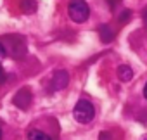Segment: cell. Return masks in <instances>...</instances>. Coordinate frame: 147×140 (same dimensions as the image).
<instances>
[{"label": "cell", "instance_id": "cell-7", "mask_svg": "<svg viewBox=\"0 0 147 140\" xmlns=\"http://www.w3.org/2000/svg\"><path fill=\"white\" fill-rule=\"evenodd\" d=\"M99 35H100V40H102L104 43H109V42H113V38H114V31L109 28V24H100Z\"/></svg>", "mask_w": 147, "mask_h": 140}, {"label": "cell", "instance_id": "cell-13", "mask_svg": "<svg viewBox=\"0 0 147 140\" xmlns=\"http://www.w3.org/2000/svg\"><path fill=\"white\" fill-rule=\"evenodd\" d=\"M142 16H144V23H145V26H147V7L144 9V14H142Z\"/></svg>", "mask_w": 147, "mask_h": 140}, {"label": "cell", "instance_id": "cell-14", "mask_svg": "<svg viewBox=\"0 0 147 140\" xmlns=\"http://www.w3.org/2000/svg\"><path fill=\"white\" fill-rule=\"evenodd\" d=\"M144 97L147 99V83H145V87H144Z\"/></svg>", "mask_w": 147, "mask_h": 140}, {"label": "cell", "instance_id": "cell-9", "mask_svg": "<svg viewBox=\"0 0 147 140\" xmlns=\"http://www.w3.org/2000/svg\"><path fill=\"white\" fill-rule=\"evenodd\" d=\"M35 9H36L35 0H23V11L24 12H35Z\"/></svg>", "mask_w": 147, "mask_h": 140}, {"label": "cell", "instance_id": "cell-15", "mask_svg": "<svg viewBox=\"0 0 147 140\" xmlns=\"http://www.w3.org/2000/svg\"><path fill=\"white\" fill-rule=\"evenodd\" d=\"M0 140H2V128H0Z\"/></svg>", "mask_w": 147, "mask_h": 140}, {"label": "cell", "instance_id": "cell-4", "mask_svg": "<svg viewBox=\"0 0 147 140\" xmlns=\"http://www.w3.org/2000/svg\"><path fill=\"white\" fill-rule=\"evenodd\" d=\"M31 92L28 90V88H23V90H19L16 95H14V99H12V102H14V106H18L19 109H28L30 107V104H31Z\"/></svg>", "mask_w": 147, "mask_h": 140}, {"label": "cell", "instance_id": "cell-2", "mask_svg": "<svg viewBox=\"0 0 147 140\" xmlns=\"http://www.w3.org/2000/svg\"><path fill=\"white\" fill-rule=\"evenodd\" d=\"M90 16V9L85 0H71L69 2V18L75 23H85Z\"/></svg>", "mask_w": 147, "mask_h": 140}, {"label": "cell", "instance_id": "cell-5", "mask_svg": "<svg viewBox=\"0 0 147 140\" xmlns=\"http://www.w3.org/2000/svg\"><path fill=\"white\" fill-rule=\"evenodd\" d=\"M69 81V76L66 71H55L52 76V88L54 90H62Z\"/></svg>", "mask_w": 147, "mask_h": 140}, {"label": "cell", "instance_id": "cell-3", "mask_svg": "<svg viewBox=\"0 0 147 140\" xmlns=\"http://www.w3.org/2000/svg\"><path fill=\"white\" fill-rule=\"evenodd\" d=\"M5 48H7V55L12 54L14 57H23L26 54V42L23 36L12 35V36H5Z\"/></svg>", "mask_w": 147, "mask_h": 140}, {"label": "cell", "instance_id": "cell-6", "mask_svg": "<svg viewBox=\"0 0 147 140\" xmlns=\"http://www.w3.org/2000/svg\"><path fill=\"white\" fill-rule=\"evenodd\" d=\"M118 78H119V81H123V83H128V81L133 78V71L130 69V66L121 64V66L118 67Z\"/></svg>", "mask_w": 147, "mask_h": 140}, {"label": "cell", "instance_id": "cell-11", "mask_svg": "<svg viewBox=\"0 0 147 140\" xmlns=\"http://www.w3.org/2000/svg\"><path fill=\"white\" fill-rule=\"evenodd\" d=\"M4 57H7V48H5L4 42H0V59H4Z\"/></svg>", "mask_w": 147, "mask_h": 140}, {"label": "cell", "instance_id": "cell-12", "mask_svg": "<svg viewBox=\"0 0 147 140\" xmlns=\"http://www.w3.org/2000/svg\"><path fill=\"white\" fill-rule=\"evenodd\" d=\"M5 78H7V76H5V71H4V67L0 66V85L5 81Z\"/></svg>", "mask_w": 147, "mask_h": 140}, {"label": "cell", "instance_id": "cell-10", "mask_svg": "<svg viewBox=\"0 0 147 140\" xmlns=\"http://www.w3.org/2000/svg\"><path fill=\"white\" fill-rule=\"evenodd\" d=\"M128 19H130V11H128V9H125V11L121 12V16H119V21L125 24V23H128Z\"/></svg>", "mask_w": 147, "mask_h": 140}, {"label": "cell", "instance_id": "cell-8", "mask_svg": "<svg viewBox=\"0 0 147 140\" xmlns=\"http://www.w3.org/2000/svg\"><path fill=\"white\" fill-rule=\"evenodd\" d=\"M28 140H52V138L45 131H42V130H30Z\"/></svg>", "mask_w": 147, "mask_h": 140}, {"label": "cell", "instance_id": "cell-1", "mask_svg": "<svg viewBox=\"0 0 147 140\" xmlns=\"http://www.w3.org/2000/svg\"><path fill=\"white\" fill-rule=\"evenodd\" d=\"M73 116H75L76 121L87 125V123H90V121L94 119V116H95V109H94V106H92L87 99H82V100L76 102L75 109H73Z\"/></svg>", "mask_w": 147, "mask_h": 140}]
</instances>
